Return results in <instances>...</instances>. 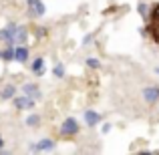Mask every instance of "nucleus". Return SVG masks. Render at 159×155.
<instances>
[{"label":"nucleus","mask_w":159,"mask_h":155,"mask_svg":"<svg viewBox=\"0 0 159 155\" xmlns=\"http://www.w3.org/2000/svg\"><path fill=\"white\" fill-rule=\"evenodd\" d=\"M39 2H43V0H26L28 6H34V4H39Z\"/></svg>","instance_id":"nucleus-19"},{"label":"nucleus","mask_w":159,"mask_h":155,"mask_svg":"<svg viewBox=\"0 0 159 155\" xmlns=\"http://www.w3.org/2000/svg\"><path fill=\"white\" fill-rule=\"evenodd\" d=\"M4 149V139H2V135H0V151Z\"/></svg>","instance_id":"nucleus-21"},{"label":"nucleus","mask_w":159,"mask_h":155,"mask_svg":"<svg viewBox=\"0 0 159 155\" xmlns=\"http://www.w3.org/2000/svg\"><path fill=\"white\" fill-rule=\"evenodd\" d=\"M141 95H143V101L153 105L159 101V87H145L143 91H141Z\"/></svg>","instance_id":"nucleus-5"},{"label":"nucleus","mask_w":159,"mask_h":155,"mask_svg":"<svg viewBox=\"0 0 159 155\" xmlns=\"http://www.w3.org/2000/svg\"><path fill=\"white\" fill-rule=\"evenodd\" d=\"M155 73H157V75H159V66H157V69H155Z\"/></svg>","instance_id":"nucleus-22"},{"label":"nucleus","mask_w":159,"mask_h":155,"mask_svg":"<svg viewBox=\"0 0 159 155\" xmlns=\"http://www.w3.org/2000/svg\"><path fill=\"white\" fill-rule=\"evenodd\" d=\"M83 119H85V123H87V127H97L99 123H101V113L99 111H93V109H87L85 113H83Z\"/></svg>","instance_id":"nucleus-4"},{"label":"nucleus","mask_w":159,"mask_h":155,"mask_svg":"<svg viewBox=\"0 0 159 155\" xmlns=\"http://www.w3.org/2000/svg\"><path fill=\"white\" fill-rule=\"evenodd\" d=\"M24 123H26L28 127H39V125H40V115L32 113V115H28V117H26V121H24Z\"/></svg>","instance_id":"nucleus-13"},{"label":"nucleus","mask_w":159,"mask_h":155,"mask_svg":"<svg viewBox=\"0 0 159 155\" xmlns=\"http://www.w3.org/2000/svg\"><path fill=\"white\" fill-rule=\"evenodd\" d=\"M0 58H2V51H0Z\"/></svg>","instance_id":"nucleus-23"},{"label":"nucleus","mask_w":159,"mask_h":155,"mask_svg":"<svg viewBox=\"0 0 159 155\" xmlns=\"http://www.w3.org/2000/svg\"><path fill=\"white\" fill-rule=\"evenodd\" d=\"M26 40H28V30L24 26H18L16 36H14V44H26Z\"/></svg>","instance_id":"nucleus-11"},{"label":"nucleus","mask_w":159,"mask_h":155,"mask_svg":"<svg viewBox=\"0 0 159 155\" xmlns=\"http://www.w3.org/2000/svg\"><path fill=\"white\" fill-rule=\"evenodd\" d=\"M44 12H47V6L43 2L34 4V6H28V14L30 16H44Z\"/></svg>","instance_id":"nucleus-12"},{"label":"nucleus","mask_w":159,"mask_h":155,"mask_svg":"<svg viewBox=\"0 0 159 155\" xmlns=\"http://www.w3.org/2000/svg\"><path fill=\"white\" fill-rule=\"evenodd\" d=\"M109 131H111V125L105 123V125H103V133H109Z\"/></svg>","instance_id":"nucleus-20"},{"label":"nucleus","mask_w":159,"mask_h":155,"mask_svg":"<svg viewBox=\"0 0 159 155\" xmlns=\"http://www.w3.org/2000/svg\"><path fill=\"white\" fill-rule=\"evenodd\" d=\"M91 40H93V34H87V36H85V39H83V44H89V43H91Z\"/></svg>","instance_id":"nucleus-18"},{"label":"nucleus","mask_w":159,"mask_h":155,"mask_svg":"<svg viewBox=\"0 0 159 155\" xmlns=\"http://www.w3.org/2000/svg\"><path fill=\"white\" fill-rule=\"evenodd\" d=\"M28 57H30L28 48L24 47V44H16V61H18V62H26Z\"/></svg>","instance_id":"nucleus-10"},{"label":"nucleus","mask_w":159,"mask_h":155,"mask_svg":"<svg viewBox=\"0 0 159 155\" xmlns=\"http://www.w3.org/2000/svg\"><path fill=\"white\" fill-rule=\"evenodd\" d=\"M36 91H39V85H36V83H26V85L22 87V93H26V95H34Z\"/></svg>","instance_id":"nucleus-14"},{"label":"nucleus","mask_w":159,"mask_h":155,"mask_svg":"<svg viewBox=\"0 0 159 155\" xmlns=\"http://www.w3.org/2000/svg\"><path fill=\"white\" fill-rule=\"evenodd\" d=\"M85 62H87V66H89V69H99V66H101V61H99V58H95V57H89Z\"/></svg>","instance_id":"nucleus-16"},{"label":"nucleus","mask_w":159,"mask_h":155,"mask_svg":"<svg viewBox=\"0 0 159 155\" xmlns=\"http://www.w3.org/2000/svg\"><path fill=\"white\" fill-rule=\"evenodd\" d=\"M34 103H36V99L32 95H26V93L14 97V107L18 111H22V109H34Z\"/></svg>","instance_id":"nucleus-3"},{"label":"nucleus","mask_w":159,"mask_h":155,"mask_svg":"<svg viewBox=\"0 0 159 155\" xmlns=\"http://www.w3.org/2000/svg\"><path fill=\"white\" fill-rule=\"evenodd\" d=\"M30 71L34 75H44V58L43 57H39V58H34V62H30Z\"/></svg>","instance_id":"nucleus-9"},{"label":"nucleus","mask_w":159,"mask_h":155,"mask_svg":"<svg viewBox=\"0 0 159 155\" xmlns=\"http://www.w3.org/2000/svg\"><path fill=\"white\" fill-rule=\"evenodd\" d=\"M54 149V141L52 139H40L39 143H34V145H30L28 147V151H52Z\"/></svg>","instance_id":"nucleus-6"},{"label":"nucleus","mask_w":159,"mask_h":155,"mask_svg":"<svg viewBox=\"0 0 159 155\" xmlns=\"http://www.w3.org/2000/svg\"><path fill=\"white\" fill-rule=\"evenodd\" d=\"M14 95H16L14 85H4L2 91H0V99H2V101H10V99H14Z\"/></svg>","instance_id":"nucleus-8"},{"label":"nucleus","mask_w":159,"mask_h":155,"mask_svg":"<svg viewBox=\"0 0 159 155\" xmlns=\"http://www.w3.org/2000/svg\"><path fill=\"white\" fill-rule=\"evenodd\" d=\"M79 131H81V127H79V121L75 119V117H66V119L62 121V125H61V133H62L65 137L77 135Z\"/></svg>","instance_id":"nucleus-1"},{"label":"nucleus","mask_w":159,"mask_h":155,"mask_svg":"<svg viewBox=\"0 0 159 155\" xmlns=\"http://www.w3.org/2000/svg\"><path fill=\"white\" fill-rule=\"evenodd\" d=\"M52 75L57 79H62V77H65V66H62V62H58V65L52 69Z\"/></svg>","instance_id":"nucleus-15"},{"label":"nucleus","mask_w":159,"mask_h":155,"mask_svg":"<svg viewBox=\"0 0 159 155\" xmlns=\"http://www.w3.org/2000/svg\"><path fill=\"white\" fill-rule=\"evenodd\" d=\"M16 30H18V24H14V22H10L8 26L0 28V40H4L6 44H14Z\"/></svg>","instance_id":"nucleus-2"},{"label":"nucleus","mask_w":159,"mask_h":155,"mask_svg":"<svg viewBox=\"0 0 159 155\" xmlns=\"http://www.w3.org/2000/svg\"><path fill=\"white\" fill-rule=\"evenodd\" d=\"M137 10H139V14H141V16H147L149 8H147V4H145V2H141L139 6H137Z\"/></svg>","instance_id":"nucleus-17"},{"label":"nucleus","mask_w":159,"mask_h":155,"mask_svg":"<svg viewBox=\"0 0 159 155\" xmlns=\"http://www.w3.org/2000/svg\"><path fill=\"white\" fill-rule=\"evenodd\" d=\"M2 61L6 62L16 61V44H6V48L2 51Z\"/></svg>","instance_id":"nucleus-7"}]
</instances>
